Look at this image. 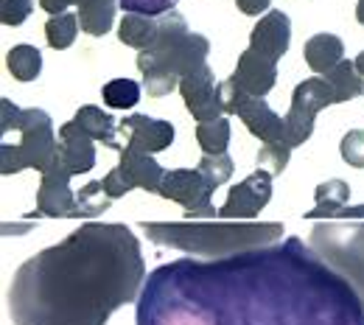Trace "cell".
Returning <instances> with one entry per match:
<instances>
[{"instance_id":"6da1fadb","label":"cell","mask_w":364,"mask_h":325,"mask_svg":"<svg viewBox=\"0 0 364 325\" xmlns=\"http://www.w3.org/2000/svg\"><path fill=\"white\" fill-rule=\"evenodd\" d=\"M135 306L137 325H364L362 297L297 235L160 264Z\"/></svg>"},{"instance_id":"7a4b0ae2","label":"cell","mask_w":364,"mask_h":325,"mask_svg":"<svg viewBox=\"0 0 364 325\" xmlns=\"http://www.w3.org/2000/svg\"><path fill=\"white\" fill-rule=\"evenodd\" d=\"M146 283L140 241L127 225L87 222L31 255L9 283L14 325H107Z\"/></svg>"},{"instance_id":"3957f363","label":"cell","mask_w":364,"mask_h":325,"mask_svg":"<svg viewBox=\"0 0 364 325\" xmlns=\"http://www.w3.org/2000/svg\"><path fill=\"white\" fill-rule=\"evenodd\" d=\"M146 238L193 258H228L283 238V222H143Z\"/></svg>"},{"instance_id":"277c9868","label":"cell","mask_w":364,"mask_h":325,"mask_svg":"<svg viewBox=\"0 0 364 325\" xmlns=\"http://www.w3.org/2000/svg\"><path fill=\"white\" fill-rule=\"evenodd\" d=\"M160 31L154 46L137 50V70L143 76V87L151 98H163L180 87V82L196 68L208 65L210 40L191 31L188 20L180 11H166L157 17Z\"/></svg>"},{"instance_id":"5b68a950","label":"cell","mask_w":364,"mask_h":325,"mask_svg":"<svg viewBox=\"0 0 364 325\" xmlns=\"http://www.w3.org/2000/svg\"><path fill=\"white\" fill-rule=\"evenodd\" d=\"M0 135H17V140L3 138L0 143V174H17L26 169L48 171L56 160L59 132L46 110L17 107L9 98L0 101Z\"/></svg>"},{"instance_id":"8992f818","label":"cell","mask_w":364,"mask_h":325,"mask_svg":"<svg viewBox=\"0 0 364 325\" xmlns=\"http://www.w3.org/2000/svg\"><path fill=\"white\" fill-rule=\"evenodd\" d=\"M311 250L353 286L364 303V219L319 222L309 235Z\"/></svg>"},{"instance_id":"52a82bcc","label":"cell","mask_w":364,"mask_h":325,"mask_svg":"<svg viewBox=\"0 0 364 325\" xmlns=\"http://www.w3.org/2000/svg\"><path fill=\"white\" fill-rule=\"evenodd\" d=\"M112 199L82 202L79 193L70 188V174L53 160L50 169L43 171V183L37 191V211L31 216L48 219H95L109 208Z\"/></svg>"},{"instance_id":"ba28073f","label":"cell","mask_w":364,"mask_h":325,"mask_svg":"<svg viewBox=\"0 0 364 325\" xmlns=\"http://www.w3.org/2000/svg\"><path fill=\"white\" fill-rule=\"evenodd\" d=\"M219 98L225 115H238L241 124L261 140V143H289L286 140V118H280L267 98L247 95L232 79L219 82Z\"/></svg>"},{"instance_id":"9c48e42d","label":"cell","mask_w":364,"mask_h":325,"mask_svg":"<svg viewBox=\"0 0 364 325\" xmlns=\"http://www.w3.org/2000/svg\"><path fill=\"white\" fill-rule=\"evenodd\" d=\"M331 104H339V93L325 76H311V79H306L294 87L291 107L286 112V140H289L291 149L303 146L311 138L317 115Z\"/></svg>"},{"instance_id":"30bf717a","label":"cell","mask_w":364,"mask_h":325,"mask_svg":"<svg viewBox=\"0 0 364 325\" xmlns=\"http://www.w3.org/2000/svg\"><path fill=\"white\" fill-rule=\"evenodd\" d=\"M163 174H166V169L151 154L124 146L118 166L104 180H98V186H101V193L109 199H121L135 188L149 191V193H160Z\"/></svg>"},{"instance_id":"8fae6325","label":"cell","mask_w":364,"mask_h":325,"mask_svg":"<svg viewBox=\"0 0 364 325\" xmlns=\"http://www.w3.org/2000/svg\"><path fill=\"white\" fill-rule=\"evenodd\" d=\"M160 196L182 205L188 219H213L219 211L213 208V188L202 177L199 169H171L163 174Z\"/></svg>"},{"instance_id":"7c38bea8","label":"cell","mask_w":364,"mask_h":325,"mask_svg":"<svg viewBox=\"0 0 364 325\" xmlns=\"http://www.w3.org/2000/svg\"><path fill=\"white\" fill-rule=\"evenodd\" d=\"M272 171L258 169L247 180L235 183L230 188L228 202L219 208V219L232 222V219H255L272 199Z\"/></svg>"},{"instance_id":"4fadbf2b","label":"cell","mask_w":364,"mask_h":325,"mask_svg":"<svg viewBox=\"0 0 364 325\" xmlns=\"http://www.w3.org/2000/svg\"><path fill=\"white\" fill-rule=\"evenodd\" d=\"M180 93L185 107H188V112L193 115L196 124L216 121V118L225 115L222 98H219V85H216V76H213L210 65H202L193 73H188L180 82Z\"/></svg>"},{"instance_id":"5bb4252c","label":"cell","mask_w":364,"mask_h":325,"mask_svg":"<svg viewBox=\"0 0 364 325\" xmlns=\"http://www.w3.org/2000/svg\"><path fill=\"white\" fill-rule=\"evenodd\" d=\"M118 135L127 138L129 149L157 154L174 143V124L151 118V115H127L118 121Z\"/></svg>"},{"instance_id":"9a60e30c","label":"cell","mask_w":364,"mask_h":325,"mask_svg":"<svg viewBox=\"0 0 364 325\" xmlns=\"http://www.w3.org/2000/svg\"><path fill=\"white\" fill-rule=\"evenodd\" d=\"M56 163L70 174H87L95 169V140L82 129V124L73 118L59 127V149H56Z\"/></svg>"},{"instance_id":"2e32d148","label":"cell","mask_w":364,"mask_h":325,"mask_svg":"<svg viewBox=\"0 0 364 325\" xmlns=\"http://www.w3.org/2000/svg\"><path fill=\"white\" fill-rule=\"evenodd\" d=\"M48 14H62L70 6H79V26L90 37H104L115 26L118 0H40Z\"/></svg>"},{"instance_id":"e0dca14e","label":"cell","mask_w":364,"mask_h":325,"mask_svg":"<svg viewBox=\"0 0 364 325\" xmlns=\"http://www.w3.org/2000/svg\"><path fill=\"white\" fill-rule=\"evenodd\" d=\"M230 79L247 95L267 98V93L272 90L274 82H277V62L269 59V56H264V53H258V50H252V48H247L238 56V65H235Z\"/></svg>"},{"instance_id":"ac0fdd59","label":"cell","mask_w":364,"mask_h":325,"mask_svg":"<svg viewBox=\"0 0 364 325\" xmlns=\"http://www.w3.org/2000/svg\"><path fill=\"white\" fill-rule=\"evenodd\" d=\"M289 43H291V20H289L286 11H277V9L267 11L250 34V48L269 56L274 62L280 56H286Z\"/></svg>"},{"instance_id":"d6986e66","label":"cell","mask_w":364,"mask_h":325,"mask_svg":"<svg viewBox=\"0 0 364 325\" xmlns=\"http://www.w3.org/2000/svg\"><path fill=\"white\" fill-rule=\"evenodd\" d=\"M79 124H82V129L90 135L95 143H104L107 149H115V151H124V143H121V135H118V124H115V118L109 115V112H104L101 107H95V104H85V107H79L76 110V115H73Z\"/></svg>"},{"instance_id":"ffe728a7","label":"cell","mask_w":364,"mask_h":325,"mask_svg":"<svg viewBox=\"0 0 364 325\" xmlns=\"http://www.w3.org/2000/svg\"><path fill=\"white\" fill-rule=\"evenodd\" d=\"M303 53H306L309 68H311L317 76H325L328 70H333V68L345 59V43H342L336 34H314V37L306 43Z\"/></svg>"},{"instance_id":"44dd1931","label":"cell","mask_w":364,"mask_h":325,"mask_svg":"<svg viewBox=\"0 0 364 325\" xmlns=\"http://www.w3.org/2000/svg\"><path fill=\"white\" fill-rule=\"evenodd\" d=\"M314 199H317V208L306 211V219L311 222H331L336 216V211L348 208V199H350V186L345 180H328V183H319L314 191Z\"/></svg>"},{"instance_id":"7402d4cb","label":"cell","mask_w":364,"mask_h":325,"mask_svg":"<svg viewBox=\"0 0 364 325\" xmlns=\"http://www.w3.org/2000/svg\"><path fill=\"white\" fill-rule=\"evenodd\" d=\"M157 31H160L157 17H149V14H129V11H127L124 20H121V26H118V40H121L124 46L146 50V48L154 46Z\"/></svg>"},{"instance_id":"603a6c76","label":"cell","mask_w":364,"mask_h":325,"mask_svg":"<svg viewBox=\"0 0 364 325\" xmlns=\"http://www.w3.org/2000/svg\"><path fill=\"white\" fill-rule=\"evenodd\" d=\"M6 68L17 82H37L43 73V53L37 46H14L6 56Z\"/></svg>"},{"instance_id":"cb8c5ba5","label":"cell","mask_w":364,"mask_h":325,"mask_svg":"<svg viewBox=\"0 0 364 325\" xmlns=\"http://www.w3.org/2000/svg\"><path fill=\"white\" fill-rule=\"evenodd\" d=\"M325 79L336 87V93H339V104L353 101V98L364 95V76L359 73V68H356V62H353V59H342L333 70H328V73H325Z\"/></svg>"},{"instance_id":"d4e9b609","label":"cell","mask_w":364,"mask_h":325,"mask_svg":"<svg viewBox=\"0 0 364 325\" xmlns=\"http://www.w3.org/2000/svg\"><path fill=\"white\" fill-rule=\"evenodd\" d=\"M196 143L205 154H228L230 146V121L228 115L216 121H202L196 124Z\"/></svg>"},{"instance_id":"484cf974","label":"cell","mask_w":364,"mask_h":325,"mask_svg":"<svg viewBox=\"0 0 364 325\" xmlns=\"http://www.w3.org/2000/svg\"><path fill=\"white\" fill-rule=\"evenodd\" d=\"M79 14L62 11V14H50V20L46 23V40L53 50H65L73 46L76 34H79Z\"/></svg>"},{"instance_id":"4316f807","label":"cell","mask_w":364,"mask_h":325,"mask_svg":"<svg viewBox=\"0 0 364 325\" xmlns=\"http://www.w3.org/2000/svg\"><path fill=\"white\" fill-rule=\"evenodd\" d=\"M140 93H143V87L132 79H112L104 85L101 98L109 110H132L140 101Z\"/></svg>"},{"instance_id":"83f0119b","label":"cell","mask_w":364,"mask_h":325,"mask_svg":"<svg viewBox=\"0 0 364 325\" xmlns=\"http://www.w3.org/2000/svg\"><path fill=\"white\" fill-rule=\"evenodd\" d=\"M196 169L202 171V177L208 180V186L216 191L222 183H228L230 177H232V157L230 154H202V160H199Z\"/></svg>"},{"instance_id":"f1b7e54d","label":"cell","mask_w":364,"mask_h":325,"mask_svg":"<svg viewBox=\"0 0 364 325\" xmlns=\"http://www.w3.org/2000/svg\"><path fill=\"white\" fill-rule=\"evenodd\" d=\"M291 157V146L289 143H261L258 151V169H267L272 174H283Z\"/></svg>"},{"instance_id":"f546056e","label":"cell","mask_w":364,"mask_h":325,"mask_svg":"<svg viewBox=\"0 0 364 325\" xmlns=\"http://www.w3.org/2000/svg\"><path fill=\"white\" fill-rule=\"evenodd\" d=\"M34 11V0H0V23L3 26H23Z\"/></svg>"},{"instance_id":"4dcf8cb0","label":"cell","mask_w":364,"mask_h":325,"mask_svg":"<svg viewBox=\"0 0 364 325\" xmlns=\"http://www.w3.org/2000/svg\"><path fill=\"white\" fill-rule=\"evenodd\" d=\"M180 0H118V6L129 14H149V17H160L166 11H174Z\"/></svg>"},{"instance_id":"1f68e13d","label":"cell","mask_w":364,"mask_h":325,"mask_svg":"<svg viewBox=\"0 0 364 325\" xmlns=\"http://www.w3.org/2000/svg\"><path fill=\"white\" fill-rule=\"evenodd\" d=\"M342 160L353 169H364V129H350L339 143Z\"/></svg>"},{"instance_id":"d6a6232c","label":"cell","mask_w":364,"mask_h":325,"mask_svg":"<svg viewBox=\"0 0 364 325\" xmlns=\"http://www.w3.org/2000/svg\"><path fill=\"white\" fill-rule=\"evenodd\" d=\"M235 6H238L241 14H247V17H258V14L269 11L272 0H235Z\"/></svg>"},{"instance_id":"836d02e7","label":"cell","mask_w":364,"mask_h":325,"mask_svg":"<svg viewBox=\"0 0 364 325\" xmlns=\"http://www.w3.org/2000/svg\"><path fill=\"white\" fill-rule=\"evenodd\" d=\"M356 20L364 26V0H359V3H356Z\"/></svg>"},{"instance_id":"e575fe53","label":"cell","mask_w":364,"mask_h":325,"mask_svg":"<svg viewBox=\"0 0 364 325\" xmlns=\"http://www.w3.org/2000/svg\"><path fill=\"white\" fill-rule=\"evenodd\" d=\"M353 62H356V68H359V73H362V76H364V50H362V53H359V56H356V59H353Z\"/></svg>"}]
</instances>
